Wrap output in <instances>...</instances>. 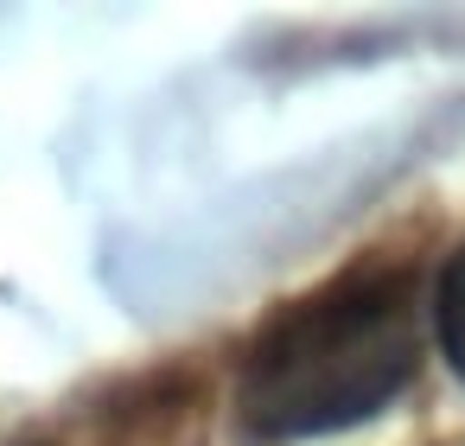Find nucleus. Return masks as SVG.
<instances>
[{
	"instance_id": "1",
	"label": "nucleus",
	"mask_w": 465,
	"mask_h": 446,
	"mask_svg": "<svg viewBox=\"0 0 465 446\" xmlns=\"http://www.w3.org/2000/svg\"><path fill=\"white\" fill-rule=\"evenodd\" d=\"M420 370V281L408 268L351 274L281 312L242 363L236 421L249 440H312L382 414Z\"/></svg>"
},
{
	"instance_id": "2",
	"label": "nucleus",
	"mask_w": 465,
	"mask_h": 446,
	"mask_svg": "<svg viewBox=\"0 0 465 446\" xmlns=\"http://www.w3.org/2000/svg\"><path fill=\"white\" fill-rule=\"evenodd\" d=\"M440 338H446V357L465 376V249H459V262H452V274L440 287Z\"/></svg>"
}]
</instances>
